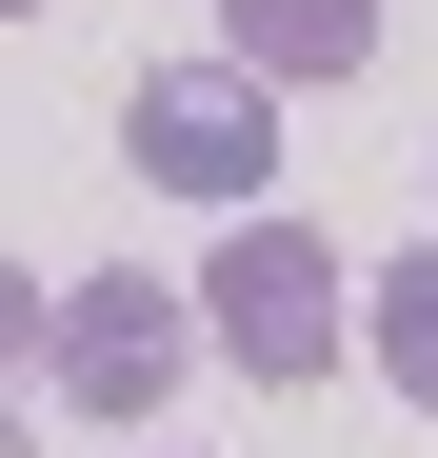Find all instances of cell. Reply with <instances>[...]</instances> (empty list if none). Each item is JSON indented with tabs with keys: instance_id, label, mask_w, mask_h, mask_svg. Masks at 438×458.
I'll list each match as a JSON object with an SVG mask.
<instances>
[{
	"instance_id": "1",
	"label": "cell",
	"mask_w": 438,
	"mask_h": 458,
	"mask_svg": "<svg viewBox=\"0 0 438 458\" xmlns=\"http://www.w3.org/2000/svg\"><path fill=\"white\" fill-rule=\"evenodd\" d=\"M199 339L259 378V399H319L339 378V339H358V279H339V240H299V219H240V240H199Z\"/></svg>"
},
{
	"instance_id": "2",
	"label": "cell",
	"mask_w": 438,
	"mask_h": 458,
	"mask_svg": "<svg viewBox=\"0 0 438 458\" xmlns=\"http://www.w3.org/2000/svg\"><path fill=\"white\" fill-rule=\"evenodd\" d=\"M120 160L199 219H259L279 199V81L259 60H160V81H120Z\"/></svg>"
},
{
	"instance_id": "3",
	"label": "cell",
	"mask_w": 438,
	"mask_h": 458,
	"mask_svg": "<svg viewBox=\"0 0 438 458\" xmlns=\"http://www.w3.org/2000/svg\"><path fill=\"white\" fill-rule=\"evenodd\" d=\"M180 359H199V299H180V279H139V259H100V279H60L40 399H80V419H160V399H180Z\"/></svg>"
},
{
	"instance_id": "4",
	"label": "cell",
	"mask_w": 438,
	"mask_h": 458,
	"mask_svg": "<svg viewBox=\"0 0 438 458\" xmlns=\"http://www.w3.org/2000/svg\"><path fill=\"white\" fill-rule=\"evenodd\" d=\"M219 60H259L279 100H299V81H358V60H379V0H219Z\"/></svg>"
},
{
	"instance_id": "5",
	"label": "cell",
	"mask_w": 438,
	"mask_h": 458,
	"mask_svg": "<svg viewBox=\"0 0 438 458\" xmlns=\"http://www.w3.org/2000/svg\"><path fill=\"white\" fill-rule=\"evenodd\" d=\"M358 359H379L399 399H438V240H418V259H379V279H358Z\"/></svg>"
},
{
	"instance_id": "6",
	"label": "cell",
	"mask_w": 438,
	"mask_h": 458,
	"mask_svg": "<svg viewBox=\"0 0 438 458\" xmlns=\"http://www.w3.org/2000/svg\"><path fill=\"white\" fill-rule=\"evenodd\" d=\"M40 339H60V299H40L21 259H0V359H40Z\"/></svg>"
},
{
	"instance_id": "7",
	"label": "cell",
	"mask_w": 438,
	"mask_h": 458,
	"mask_svg": "<svg viewBox=\"0 0 438 458\" xmlns=\"http://www.w3.org/2000/svg\"><path fill=\"white\" fill-rule=\"evenodd\" d=\"M0 458H21V399H0Z\"/></svg>"
},
{
	"instance_id": "8",
	"label": "cell",
	"mask_w": 438,
	"mask_h": 458,
	"mask_svg": "<svg viewBox=\"0 0 438 458\" xmlns=\"http://www.w3.org/2000/svg\"><path fill=\"white\" fill-rule=\"evenodd\" d=\"M0 21H40V0H0Z\"/></svg>"
}]
</instances>
